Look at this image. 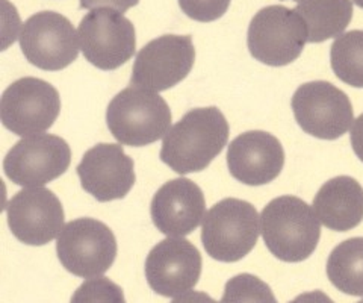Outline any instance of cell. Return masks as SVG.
Segmentation results:
<instances>
[{
  "label": "cell",
  "instance_id": "obj_1",
  "mask_svg": "<svg viewBox=\"0 0 363 303\" xmlns=\"http://www.w3.org/2000/svg\"><path fill=\"white\" fill-rule=\"evenodd\" d=\"M229 140V123L217 106L188 111L162 141L161 161L179 175L201 172Z\"/></svg>",
  "mask_w": 363,
  "mask_h": 303
},
{
  "label": "cell",
  "instance_id": "obj_2",
  "mask_svg": "<svg viewBox=\"0 0 363 303\" xmlns=\"http://www.w3.org/2000/svg\"><path fill=\"white\" fill-rule=\"evenodd\" d=\"M260 232L267 249L277 260L301 263L318 248L321 224L304 200L280 196L272 199L260 214Z\"/></svg>",
  "mask_w": 363,
  "mask_h": 303
},
{
  "label": "cell",
  "instance_id": "obj_3",
  "mask_svg": "<svg viewBox=\"0 0 363 303\" xmlns=\"http://www.w3.org/2000/svg\"><path fill=\"white\" fill-rule=\"evenodd\" d=\"M106 123L120 144L143 148L161 140L172 128V111L157 93L130 85L111 100Z\"/></svg>",
  "mask_w": 363,
  "mask_h": 303
},
{
  "label": "cell",
  "instance_id": "obj_4",
  "mask_svg": "<svg viewBox=\"0 0 363 303\" xmlns=\"http://www.w3.org/2000/svg\"><path fill=\"white\" fill-rule=\"evenodd\" d=\"M260 221L256 208L241 199H223L203 219L201 243L220 263H236L255 249Z\"/></svg>",
  "mask_w": 363,
  "mask_h": 303
},
{
  "label": "cell",
  "instance_id": "obj_5",
  "mask_svg": "<svg viewBox=\"0 0 363 303\" xmlns=\"http://www.w3.org/2000/svg\"><path fill=\"white\" fill-rule=\"evenodd\" d=\"M308 32L295 9L271 5L252 18L247 33L248 50L255 60L269 67H283L301 55Z\"/></svg>",
  "mask_w": 363,
  "mask_h": 303
},
{
  "label": "cell",
  "instance_id": "obj_6",
  "mask_svg": "<svg viewBox=\"0 0 363 303\" xmlns=\"http://www.w3.org/2000/svg\"><path fill=\"white\" fill-rule=\"evenodd\" d=\"M56 252L65 270L79 277H99L112 267L117 240L104 221L76 219L67 223L56 238Z\"/></svg>",
  "mask_w": 363,
  "mask_h": 303
},
{
  "label": "cell",
  "instance_id": "obj_7",
  "mask_svg": "<svg viewBox=\"0 0 363 303\" xmlns=\"http://www.w3.org/2000/svg\"><path fill=\"white\" fill-rule=\"evenodd\" d=\"M60 111L58 89L32 76L11 84L0 99L2 125L20 137L45 132L58 119Z\"/></svg>",
  "mask_w": 363,
  "mask_h": 303
},
{
  "label": "cell",
  "instance_id": "obj_8",
  "mask_svg": "<svg viewBox=\"0 0 363 303\" xmlns=\"http://www.w3.org/2000/svg\"><path fill=\"white\" fill-rule=\"evenodd\" d=\"M291 106L295 120L309 136L337 140L353 126L354 111L348 96L325 81L303 84L294 93Z\"/></svg>",
  "mask_w": 363,
  "mask_h": 303
},
{
  "label": "cell",
  "instance_id": "obj_9",
  "mask_svg": "<svg viewBox=\"0 0 363 303\" xmlns=\"http://www.w3.org/2000/svg\"><path fill=\"white\" fill-rule=\"evenodd\" d=\"M85 60L100 70H116L135 55V28L118 11L99 8L86 14L77 28Z\"/></svg>",
  "mask_w": 363,
  "mask_h": 303
},
{
  "label": "cell",
  "instance_id": "obj_10",
  "mask_svg": "<svg viewBox=\"0 0 363 303\" xmlns=\"http://www.w3.org/2000/svg\"><path fill=\"white\" fill-rule=\"evenodd\" d=\"M72 161L67 141L52 133L23 137L4 160V172L13 184L37 188L62 176Z\"/></svg>",
  "mask_w": 363,
  "mask_h": 303
},
{
  "label": "cell",
  "instance_id": "obj_11",
  "mask_svg": "<svg viewBox=\"0 0 363 303\" xmlns=\"http://www.w3.org/2000/svg\"><path fill=\"white\" fill-rule=\"evenodd\" d=\"M20 48L32 65L58 72L77 60L79 38L67 17L55 11H41L23 25Z\"/></svg>",
  "mask_w": 363,
  "mask_h": 303
},
{
  "label": "cell",
  "instance_id": "obj_12",
  "mask_svg": "<svg viewBox=\"0 0 363 303\" xmlns=\"http://www.w3.org/2000/svg\"><path fill=\"white\" fill-rule=\"evenodd\" d=\"M196 49L191 35H162L147 43L133 62L130 85L165 92L191 73Z\"/></svg>",
  "mask_w": 363,
  "mask_h": 303
},
{
  "label": "cell",
  "instance_id": "obj_13",
  "mask_svg": "<svg viewBox=\"0 0 363 303\" xmlns=\"http://www.w3.org/2000/svg\"><path fill=\"white\" fill-rule=\"evenodd\" d=\"M145 279L164 297H177L194 288L201 275V255L191 241L168 237L147 255Z\"/></svg>",
  "mask_w": 363,
  "mask_h": 303
},
{
  "label": "cell",
  "instance_id": "obj_14",
  "mask_svg": "<svg viewBox=\"0 0 363 303\" xmlns=\"http://www.w3.org/2000/svg\"><path fill=\"white\" fill-rule=\"evenodd\" d=\"M6 217L14 237L29 246L50 243L65 226L61 200L41 187L18 192L6 205Z\"/></svg>",
  "mask_w": 363,
  "mask_h": 303
},
{
  "label": "cell",
  "instance_id": "obj_15",
  "mask_svg": "<svg viewBox=\"0 0 363 303\" xmlns=\"http://www.w3.org/2000/svg\"><path fill=\"white\" fill-rule=\"evenodd\" d=\"M77 176L88 194L99 202L126 197L135 185V164L120 144L100 143L85 152Z\"/></svg>",
  "mask_w": 363,
  "mask_h": 303
},
{
  "label": "cell",
  "instance_id": "obj_16",
  "mask_svg": "<svg viewBox=\"0 0 363 303\" xmlns=\"http://www.w3.org/2000/svg\"><path fill=\"white\" fill-rule=\"evenodd\" d=\"M285 150L281 143L265 131H248L238 136L227 150V165L236 181L250 187L267 185L281 173Z\"/></svg>",
  "mask_w": 363,
  "mask_h": 303
},
{
  "label": "cell",
  "instance_id": "obj_17",
  "mask_svg": "<svg viewBox=\"0 0 363 303\" xmlns=\"http://www.w3.org/2000/svg\"><path fill=\"white\" fill-rule=\"evenodd\" d=\"M150 214L159 232L167 237H185L199 228L206 214V200L196 182L177 177L155 193Z\"/></svg>",
  "mask_w": 363,
  "mask_h": 303
},
{
  "label": "cell",
  "instance_id": "obj_18",
  "mask_svg": "<svg viewBox=\"0 0 363 303\" xmlns=\"http://www.w3.org/2000/svg\"><path fill=\"white\" fill-rule=\"evenodd\" d=\"M312 208L327 229L351 231L363 220V188L351 176H336L320 188Z\"/></svg>",
  "mask_w": 363,
  "mask_h": 303
},
{
  "label": "cell",
  "instance_id": "obj_19",
  "mask_svg": "<svg viewBox=\"0 0 363 303\" xmlns=\"http://www.w3.org/2000/svg\"><path fill=\"white\" fill-rule=\"evenodd\" d=\"M295 13L308 32L309 43L337 38L353 18L351 0H300Z\"/></svg>",
  "mask_w": 363,
  "mask_h": 303
},
{
  "label": "cell",
  "instance_id": "obj_20",
  "mask_svg": "<svg viewBox=\"0 0 363 303\" xmlns=\"http://www.w3.org/2000/svg\"><path fill=\"white\" fill-rule=\"evenodd\" d=\"M327 277L344 294L363 297V237L345 240L327 260Z\"/></svg>",
  "mask_w": 363,
  "mask_h": 303
},
{
  "label": "cell",
  "instance_id": "obj_21",
  "mask_svg": "<svg viewBox=\"0 0 363 303\" xmlns=\"http://www.w3.org/2000/svg\"><path fill=\"white\" fill-rule=\"evenodd\" d=\"M330 64L340 81L363 88V31H350L335 40Z\"/></svg>",
  "mask_w": 363,
  "mask_h": 303
},
{
  "label": "cell",
  "instance_id": "obj_22",
  "mask_svg": "<svg viewBox=\"0 0 363 303\" xmlns=\"http://www.w3.org/2000/svg\"><path fill=\"white\" fill-rule=\"evenodd\" d=\"M221 303H277V299L262 279L241 273L227 280Z\"/></svg>",
  "mask_w": 363,
  "mask_h": 303
},
{
  "label": "cell",
  "instance_id": "obj_23",
  "mask_svg": "<svg viewBox=\"0 0 363 303\" xmlns=\"http://www.w3.org/2000/svg\"><path fill=\"white\" fill-rule=\"evenodd\" d=\"M70 303H126L120 285L108 277H96L79 287Z\"/></svg>",
  "mask_w": 363,
  "mask_h": 303
},
{
  "label": "cell",
  "instance_id": "obj_24",
  "mask_svg": "<svg viewBox=\"0 0 363 303\" xmlns=\"http://www.w3.org/2000/svg\"><path fill=\"white\" fill-rule=\"evenodd\" d=\"M179 6L189 18L209 23L227 13L230 0H179Z\"/></svg>",
  "mask_w": 363,
  "mask_h": 303
},
{
  "label": "cell",
  "instance_id": "obj_25",
  "mask_svg": "<svg viewBox=\"0 0 363 303\" xmlns=\"http://www.w3.org/2000/svg\"><path fill=\"white\" fill-rule=\"evenodd\" d=\"M140 4V0H81L82 9H99V8H109L118 13L124 14L130 8Z\"/></svg>",
  "mask_w": 363,
  "mask_h": 303
},
{
  "label": "cell",
  "instance_id": "obj_26",
  "mask_svg": "<svg viewBox=\"0 0 363 303\" xmlns=\"http://www.w3.org/2000/svg\"><path fill=\"white\" fill-rule=\"evenodd\" d=\"M350 140L356 156L363 162V114L359 116L357 120L353 123V126H351Z\"/></svg>",
  "mask_w": 363,
  "mask_h": 303
},
{
  "label": "cell",
  "instance_id": "obj_27",
  "mask_svg": "<svg viewBox=\"0 0 363 303\" xmlns=\"http://www.w3.org/2000/svg\"><path fill=\"white\" fill-rule=\"evenodd\" d=\"M289 303H335V302L328 297L324 291L315 290V291H309V293H303L297 296Z\"/></svg>",
  "mask_w": 363,
  "mask_h": 303
},
{
  "label": "cell",
  "instance_id": "obj_28",
  "mask_svg": "<svg viewBox=\"0 0 363 303\" xmlns=\"http://www.w3.org/2000/svg\"><path fill=\"white\" fill-rule=\"evenodd\" d=\"M172 303H217L209 294L203 291H188V293L177 296Z\"/></svg>",
  "mask_w": 363,
  "mask_h": 303
},
{
  "label": "cell",
  "instance_id": "obj_29",
  "mask_svg": "<svg viewBox=\"0 0 363 303\" xmlns=\"http://www.w3.org/2000/svg\"><path fill=\"white\" fill-rule=\"evenodd\" d=\"M354 4L363 9V0H354Z\"/></svg>",
  "mask_w": 363,
  "mask_h": 303
},
{
  "label": "cell",
  "instance_id": "obj_30",
  "mask_svg": "<svg viewBox=\"0 0 363 303\" xmlns=\"http://www.w3.org/2000/svg\"><path fill=\"white\" fill-rule=\"evenodd\" d=\"M357 303H363V300H360V302H357Z\"/></svg>",
  "mask_w": 363,
  "mask_h": 303
},
{
  "label": "cell",
  "instance_id": "obj_31",
  "mask_svg": "<svg viewBox=\"0 0 363 303\" xmlns=\"http://www.w3.org/2000/svg\"><path fill=\"white\" fill-rule=\"evenodd\" d=\"M295 2H300V0H295Z\"/></svg>",
  "mask_w": 363,
  "mask_h": 303
}]
</instances>
